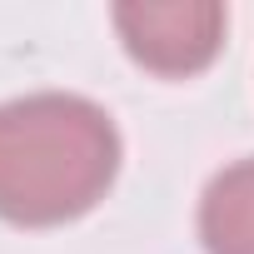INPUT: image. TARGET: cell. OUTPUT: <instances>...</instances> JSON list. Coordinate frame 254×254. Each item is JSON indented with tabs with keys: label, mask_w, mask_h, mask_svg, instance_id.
<instances>
[{
	"label": "cell",
	"mask_w": 254,
	"mask_h": 254,
	"mask_svg": "<svg viewBox=\"0 0 254 254\" xmlns=\"http://www.w3.org/2000/svg\"><path fill=\"white\" fill-rule=\"evenodd\" d=\"M120 140L100 105L80 95H25L0 105V214L65 224L115 180Z\"/></svg>",
	"instance_id": "cell-1"
},
{
	"label": "cell",
	"mask_w": 254,
	"mask_h": 254,
	"mask_svg": "<svg viewBox=\"0 0 254 254\" xmlns=\"http://www.w3.org/2000/svg\"><path fill=\"white\" fill-rule=\"evenodd\" d=\"M115 25L140 65L160 75L204 70L224 40V5L209 0H175V5H120Z\"/></svg>",
	"instance_id": "cell-2"
},
{
	"label": "cell",
	"mask_w": 254,
	"mask_h": 254,
	"mask_svg": "<svg viewBox=\"0 0 254 254\" xmlns=\"http://www.w3.org/2000/svg\"><path fill=\"white\" fill-rule=\"evenodd\" d=\"M199 234L209 254H254V160L214 175L199 204Z\"/></svg>",
	"instance_id": "cell-3"
}]
</instances>
